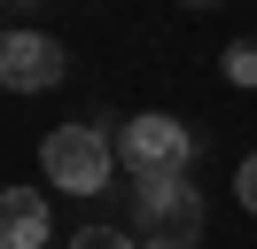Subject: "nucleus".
Segmentation results:
<instances>
[{
  "label": "nucleus",
  "instance_id": "8",
  "mask_svg": "<svg viewBox=\"0 0 257 249\" xmlns=\"http://www.w3.org/2000/svg\"><path fill=\"white\" fill-rule=\"evenodd\" d=\"M234 195H241V210L257 218V156H241V179H234Z\"/></svg>",
  "mask_w": 257,
  "mask_h": 249
},
{
  "label": "nucleus",
  "instance_id": "7",
  "mask_svg": "<svg viewBox=\"0 0 257 249\" xmlns=\"http://www.w3.org/2000/svg\"><path fill=\"white\" fill-rule=\"evenodd\" d=\"M70 249H141V241L117 233V226H78V233H70Z\"/></svg>",
  "mask_w": 257,
  "mask_h": 249
},
{
  "label": "nucleus",
  "instance_id": "11",
  "mask_svg": "<svg viewBox=\"0 0 257 249\" xmlns=\"http://www.w3.org/2000/svg\"><path fill=\"white\" fill-rule=\"evenodd\" d=\"M187 8H210V0H187Z\"/></svg>",
  "mask_w": 257,
  "mask_h": 249
},
{
  "label": "nucleus",
  "instance_id": "9",
  "mask_svg": "<svg viewBox=\"0 0 257 249\" xmlns=\"http://www.w3.org/2000/svg\"><path fill=\"white\" fill-rule=\"evenodd\" d=\"M141 249H179V241H141Z\"/></svg>",
  "mask_w": 257,
  "mask_h": 249
},
{
  "label": "nucleus",
  "instance_id": "2",
  "mask_svg": "<svg viewBox=\"0 0 257 249\" xmlns=\"http://www.w3.org/2000/svg\"><path fill=\"white\" fill-rule=\"evenodd\" d=\"M117 164H125L133 179H187V164H195V133H187L179 117H164V109L125 117V133H117Z\"/></svg>",
  "mask_w": 257,
  "mask_h": 249
},
{
  "label": "nucleus",
  "instance_id": "4",
  "mask_svg": "<svg viewBox=\"0 0 257 249\" xmlns=\"http://www.w3.org/2000/svg\"><path fill=\"white\" fill-rule=\"evenodd\" d=\"M63 70H70V55L47 31H8V39H0V86L8 93H47Z\"/></svg>",
  "mask_w": 257,
  "mask_h": 249
},
{
  "label": "nucleus",
  "instance_id": "5",
  "mask_svg": "<svg viewBox=\"0 0 257 249\" xmlns=\"http://www.w3.org/2000/svg\"><path fill=\"white\" fill-rule=\"evenodd\" d=\"M47 233H55V218H47L39 187H8L0 195V241L8 249H47Z\"/></svg>",
  "mask_w": 257,
  "mask_h": 249
},
{
  "label": "nucleus",
  "instance_id": "6",
  "mask_svg": "<svg viewBox=\"0 0 257 249\" xmlns=\"http://www.w3.org/2000/svg\"><path fill=\"white\" fill-rule=\"evenodd\" d=\"M218 70H226V86H257V39H234L218 55Z\"/></svg>",
  "mask_w": 257,
  "mask_h": 249
},
{
  "label": "nucleus",
  "instance_id": "1",
  "mask_svg": "<svg viewBox=\"0 0 257 249\" xmlns=\"http://www.w3.org/2000/svg\"><path fill=\"white\" fill-rule=\"evenodd\" d=\"M39 164H47V187H63V195H101L109 171H117V148H109V133L94 117H78V125H55L47 133Z\"/></svg>",
  "mask_w": 257,
  "mask_h": 249
},
{
  "label": "nucleus",
  "instance_id": "3",
  "mask_svg": "<svg viewBox=\"0 0 257 249\" xmlns=\"http://www.w3.org/2000/svg\"><path fill=\"white\" fill-rule=\"evenodd\" d=\"M141 195V241H179V249H195V233H203V195H195L187 179H141L133 187Z\"/></svg>",
  "mask_w": 257,
  "mask_h": 249
},
{
  "label": "nucleus",
  "instance_id": "10",
  "mask_svg": "<svg viewBox=\"0 0 257 249\" xmlns=\"http://www.w3.org/2000/svg\"><path fill=\"white\" fill-rule=\"evenodd\" d=\"M8 8H32V0H8Z\"/></svg>",
  "mask_w": 257,
  "mask_h": 249
}]
</instances>
